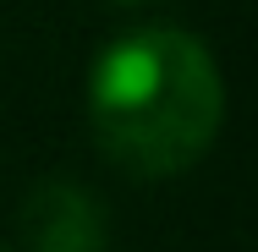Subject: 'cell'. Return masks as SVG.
<instances>
[{
  "label": "cell",
  "mask_w": 258,
  "mask_h": 252,
  "mask_svg": "<svg viewBox=\"0 0 258 252\" xmlns=\"http://www.w3.org/2000/svg\"><path fill=\"white\" fill-rule=\"evenodd\" d=\"M83 110L110 164L159 181L192 170L214 148L225 126V77L198 33L143 22L99 50Z\"/></svg>",
  "instance_id": "6da1fadb"
},
{
  "label": "cell",
  "mask_w": 258,
  "mask_h": 252,
  "mask_svg": "<svg viewBox=\"0 0 258 252\" xmlns=\"http://www.w3.org/2000/svg\"><path fill=\"white\" fill-rule=\"evenodd\" d=\"M22 236L33 252H104L110 247V214L83 181H39L22 198Z\"/></svg>",
  "instance_id": "7a4b0ae2"
},
{
  "label": "cell",
  "mask_w": 258,
  "mask_h": 252,
  "mask_svg": "<svg viewBox=\"0 0 258 252\" xmlns=\"http://www.w3.org/2000/svg\"><path fill=\"white\" fill-rule=\"evenodd\" d=\"M115 6H154V0H115Z\"/></svg>",
  "instance_id": "3957f363"
}]
</instances>
